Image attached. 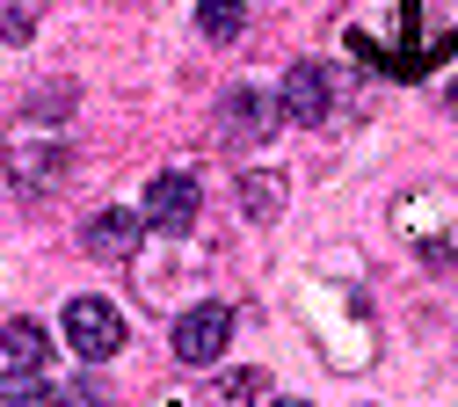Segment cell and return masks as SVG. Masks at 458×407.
Masks as SVG:
<instances>
[{"label":"cell","instance_id":"cell-1","mask_svg":"<svg viewBox=\"0 0 458 407\" xmlns=\"http://www.w3.org/2000/svg\"><path fill=\"white\" fill-rule=\"evenodd\" d=\"M66 349L81 364H109L124 349V313L109 306V299H73L66 306Z\"/></svg>","mask_w":458,"mask_h":407},{"label":"cell","instance_id":"cell-2","mask_svg":"<svg viewBox=\"0 0 458 407\" xmlns=\"http://www.w3.org/2000/svg\"><path fill=\"white\" fill-rule=\"evenodd\" d=\"M225 342H233V306H218V299L190 306V313L175 320V335H167V349H175L182 364H218Z\"/></svg>","mask_w":458,"mask_h":407},{"label":"cell","instance_id":"cell-3","mask_svg":"<svg viewBox=\"0 0 458 407\" xmlns=\"http://www.w3.org/2000/svg\"><path fill=\"white\" fill-rule=\"evenodd\" d=\"M197 211H204V190H197L190 167H167V174L146 182V225H153V233H190Z\"/></svg>","mask_w":458,"mask_h":407},{"label":"cell","instance_id":"cell-4","mask_svg":"<svg viewBox=\"0 0 458 407\" xmlns=\"http://www.w3.org/2000/svg\"><path fill=\"white\" fill-rule=\"evenodd\" d=\"M139 241H146V211H95L88 225H81V248L95 255V262H131L139 255Z\"/></svg>","mask_w":458,"mask_h":407},{"label":"cell","instance_id":"cell-5","mask_svg":"<svg viewBox=\"0 0 458 407\" xmlns=\"http://www.w3.org/2000/svg\"><path fill=\"white\" fill-rule=\"evenodd\" d=\"M284 116L292 124H327V109H335V81H327V66L320 58H299L292 73H284Z\"/></svg>","mask_w":458,"mask_h":407},{"label":"cell","instance_id":"cell-6","mask_svg":"<svg viewBox=\"0 0 458 407\" xmlns=\"http://www.w3.org/2000/svg\"><path fill=\"white\" fill-rule=\"evenodd\" d=\"M276 116H284V102H269L262 88H233V95H225V139L248 146V139H262L276 124Z\"/></svg>","mask_w":458,"mask_h":407},{"label":"cell","instance_id":"cell-7","mask_svg":"<svg viewBox=\"0 0 458 407\" xmlns=\"http://www.w3.org/2000/svg\"><path fill=\"white\" fill-rule=\"evenodd\" d=\"M44 364H51V335H44V320L15 313V320H8V378H44Z\"/></svg>","mask_w":458,"mask_h":407},{"label":"cell","instance_id":"cell-8","mask_svg":"<svg viewBox=\"0 0 458 407\" xmlns=\"http://www.w3.org/2000/svg\"><path fill=\"white\" fill-rule=\"evenodd\" d=\"M241 211H248L255 225H269V218L284 211V182H276L269 167H248V174H241Z\"/></svg>","mask_w":458,"mask_h":407},{"label":"cell","instance_id":"cell-9","mask_svg":"<svg viewBox=\"0 0 458 407\" xmlns=\"http://www.w3.org/2000/svg\"><path fill=\"white\" fill-rule=\"evenodd\" d=\"M241 22H248L241 0H197V30H204L211 44H233V37H241Z\"/></svg>","mask_w":458,"mask_h":407},{"label":"cell","instance_id":"cell-10","mask_svg":"<svg viewBox=\"0 0 458 407\" xmlns=\"http://www.w3.org/2000/svg\"><path fill=\"white\" fill-rule=\"evenodd\" d=\"M59 167H66V153H37V160H30V153H15L22 190H30V182H44V190H51V182H59Z\"/></svg>","mask_w":458,"mask_h":407},{"label":"cell","instance_id":"cell-11","mask_svg":"<svg viewBox=\"0 0 458 407\" xmlns=\"http://www.w3.org/2000/svg\"><path fill=\"white\" fill-rule=\"evenodd\" d=\"M8 407H59V393L44 378H8Z\"/></svg>","mask_w":458,"mask_h":407},{"label":"cell","instance_id":"cell-12","mask_svg":"<svg viewBox=\"0 0 458 407\" xmlns=\"http://www.w3.org/2000/svg\"><path fill=\"white\" fill-rule=\"evenodd\" d=\"M8 44H30V0H8Z\"/></svg>","mask_w":458,"mask_h":407},{"label":"cell","instance_id":"cell-13","mask_svg":"<svg viewBox=\"0 0 458 407\" xmlns=\"http://www.w3.org/2000/svg\"><path fill=\"white\" fill-rule=\"evenodd\" d=\"M73 407H109V393H102V386L88 378V386H73Z\"/></svg>","mask_w":458,"mask_h":407},{"label":"cell","instance_id":"cell-14","mask_svg":"<svg viewBox=\"0 0 458 407\" xmlns=\"http://www.w3.org/2000/svg\"><path fill=\"white\" fill-rule=\"evenodd\" d=\"M444 109H451V116H458V81H451V88H444Z\"/></svg>","mask_w":458,"mask_h":407},{"label":"cell","instance_id":"cell-15","mask_svg":"<svg viewBox=\"0 0 458 407\" xmlns=\"http://www.w3.org/2000/svg\"><path fill=\"white\" fill-rule=\"evenodd\" d=\"M269 407H313V400H269Z\"/></svg>","mask_w":458,"mask_h":407}]
</instances>
